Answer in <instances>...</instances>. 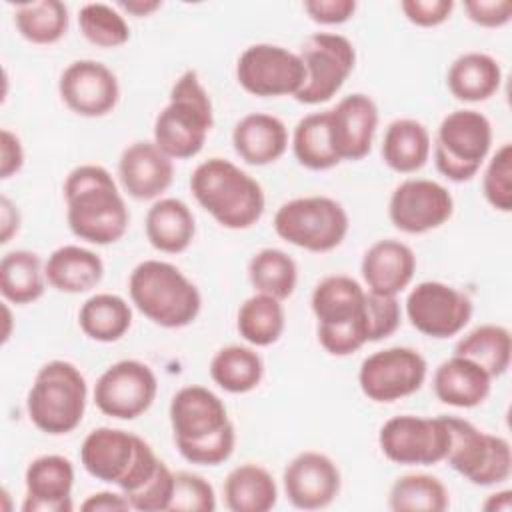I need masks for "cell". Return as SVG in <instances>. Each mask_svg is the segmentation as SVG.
<instances>
[{
	"instance_id": "cell-1",
	"label": "cell",
	"mask_w": 512,
	"mask_h": 512,
	"mask_svg": "<svg viewBox=\"0 0 512 512\" xmlns=\"http://www.w3.org/2000/svg\"><path fill=\"white\" fill-rule=\"evenodd\" d=\"M66 222L70 232L90 244L118 242L130 224V212L112 178L98 164H80L68 172L64 186Z\"/></svg>"
},
{
	"instance_id": "cell-2",
	"label": "cell",
	"mask_w": 512,
	"mask_h": 512,
	"mask_svg": "<svg viewBox=\"0 0 512 512\" xmlns=\"http://www.w3.org/2000/svg\"><path fill=\"white\" fill-rule=\"evenodd\" d=\"M190 192L196 202L224 228L246 230L254 226L266 208V196L256 178L226 158L200 162L190 176Z\"/></svg>"
},
{
	"instance_id": "cell-3",
	"label": "cell",
	"mask_w": 512,
	"mask_h": 512,
	"mask_svg": "<svg viewBox=\"0 0 512 512\" xmlns=\"http://www.w3.org/2000/svg\"><path fill=\"white\" fill-rule=\"evenodd\" d=\"M128 294L136 310L162 328H184L202 308L196 284L178 266L154 258L132 268Z\"/></svg>"
},
{
	"instance_id": "cell-4",
	"label": "cell",
	"mask_w": 512,
	"mask_h": 512,
	"mask_svg": "<svg viewBox=\"0 0 512 512\" xmlns=\"http://www.w3.org/2000/svg\"><path fill=\"white\" fill-rule=\"evenodd\" d=\"M214 126V108L196 70L182 72L170 88L168 104L154 120V144L172 160L202 152Z\"/></svg>"
},
{
	"instance_id": "cell-5",
	"label": "cell",
	"mask_w": 512,
	"mask_h": 512,
	"mask_svg": "<svg viewBox=\"0 0 512 512\" xmlns=\"http://www.w3.org/2000/svg\"><path fill=\"white\" fill-rule=\"evenodd\" d=\"M86 402L88 384L80 368L68 360H50L34 376L26 412L40 432L62 436L80 426Z\"/></svg>"
},
{
	"instance_id": "cell-6",
	"label": "cell",
	"mask_w": 512,
	"mask_h": 512,
	"mask_svg": "<svg viewBox=\"0 0 512 512\" xmlns=\"http://www.w3.org/2000/svg\"><path fill=\"white\" fill-rule=\"evenodd\" d=\"M274 232L288 244L308 252L338 248L350 228L346 208L330 196L292 198L274 214Z\"/></svg>"
},
{
	"instance_id": "cell-7",
	"label": "cell",
	"mask_w": 512,
	"mask_h": 512,
	"mask_svg": "<svg viewBox=\"0 0 512 512\" xmlns=\"http://www.w3.org/2000/svg\"><path fill=\"white\" fill-rule=\"evenodd\" d=\"M490 120L472 108L446 114L434 142V164L452 182L472 180L486 162L492 148Z\"/></svg>"
},
{
	"instance_id": "cell-8",
	"label": "cell",
	"mask_w": 512,
	"mask_h": 512,
	"mask_svg": "<svg viewBox=\"0 0 512 512\" xmlns=\"http://www.w3.org/2000/svg\"><path fill=\"white\" fill-rule=\"evenodd\" d=\"M450 428L448 466L474 486H496L510 478L512 450L506 438L488 434L472 422L446 416Z\"/></svg>"
},
{
	"instance_id": "cell-9",
	"label": "cell",
	"mask_w": 512,
	"mask_h": 512,
	"mask_svg": "<svg viewBox=\"0 0 512 512\" xmlns=\"http://www.w3.org/2000/svg\"><path fill=\"white\" fill-rule=\"evenodd\" d=\"M298 56L304 64L306 78L294 98L308 106L328 102L336 96L356 64L354 44L336 32L310 34Z\"/></svg>"
},
{
	"instance_id": "cell-10",
	"label": "cell",
	"mask_w": 512,
	"mask_h": 512,
	"mask_svg": "<svg viewBox=\"0 0 512 512\" xmlns=\"http://www.w3.org/2000/svg\"><path fill=\"white\" fill-rule=\"evenodd\" d=\"M382 454L402 466H432L446 460L450 428L446 416L402 414L386 420L378 432Z\"/></svg>"
},
{
	"instance_id": "cell-11",
	"label": "cell",
	"mask_w": 512,
	"mask_h": 512,
	"mask_svg": "<svg viewBox=\"0 0 512 512\" xmlns=\"http://www.w3.org/2000/svg\"><path fill=\"white\" fill-rule=\"evenodd\" d=\"M426 358L408 346H390L366 356L358 370L362 394L378 404H390L418 392L426 380Z\"/></svg>"
},
{
	"instance_id": "cell-12",
	"label": "cell",
	"mask_w": 512,
	"mask_h": 512,
	"mask_svg": "<svg viewBox=\"0 0 512 512\" xmlns=\"http://www.w3.org/2000/svg\"><path fill=\"white\" fill-rule=\"evenodd\" d=\"M306 72L300 56L284 46L258 42L238 56L236 80L252 96H296Z\"/></svg>"
},
{
	"instance_id": "cell-13",
	"label": "cell",
	"mask_w": 512,
	"mask_h": 512,
	"mask_svg": "<svg viewBox=\"0 0 512 512\" xmlns=\"http://www.w3.org/2000/svg\"><path fill=\"white\" fill-rule=\"evenodd\" d=\"M404 308L412 328L436 340L462 332L474 310L472 300L462 290L438 280L416 284L408 292Z\"/></svg>"
},
{
	"instance_id": "cell-14",
	"label": "cell",
	"mask_w": 512,
	"mask_h": 512,
	"mask_svg": "<svg viewBox=\"0 0 512 512\" xmlns=\"http://www.w3.org/2000/svg\"><path fill=\"white\" fill-rule=\"evenodd\" d=\"M158 380L152 368L140 360L126 358L110 364L94 384V402L110 418L134 420L142 416L156 398Z\"/></svg>"
},
{
	"instance_id": "cell-15",
	"label": "cell",
	"mask_w": 512,
	"mask_h": 512,
	"mask_svg": "<svg viewBox=\"0 0 512 512\" xmlns=\"http://www.w3.org/2000/svg\"><path fill=\"white\" fill-rule=\"evenodd\" d=\"M454 198L446 186L428 178L402 180L390 200L388 218L400 232L424 234L452 218Z\"/></svg>"
},
{
	"instance_id": "cell-16",
	"label": "cell",
	"mask_w": 512,
	"mask_h": 512,
	"mask_svg": "<svg viewBox=\"0 0 512 512\" xmlns=\"http://www.w3.org/2000/svg\"><path fill=\"white\" fill-rule=\"evenodd\" d=\"M62 102L78 116L100 118L110 114L120 100L116 74L102 62L82 58L70 62L58 80Z\"/></svg>"
},
{
	"instance_id": "cell-17",
	"label": "cell",
	"mask_w": 512,
	"mask_h": 512,
	"mask_svg": "<svg viewBox=\"0 0 512 512\" xmlns=\"http://www.w3.org/2000/svg\"><path fill=\"white\" fill-rule=\"evenodd\" d=\"M282 486L294 508L320 510L336 500L342 476L330 456L316 450H304L286 464Z\"/></svg>"
},
{
	"instance_id": "cell-18",
	"label": "cell",
	"mask_w": 512,
	"mask_h": 512,
	"mask_svg": "<svg viewBox=\"0 0 512 512\" xmlns=\"http://www.w3.org/2000/svg\"><path fill=\"white\" fill-rule=\"evenodd\" d=\"M146 440L122 428L100 426L86 434L80 464L96 480L120 486L136 464Z\"/></svg>"
},
{
	"instance_id": "cell-19",
	"label": "cell",
	"mask_w": 512,
	"mask_h": 512,
	"mask_svg": "<svg viewBox=\"0 0 512 512\" xmlns=\"http://www.w3.org/2000/svg\"><path fill=\"white\" fill-rule=\"evenodd\" d=\"M330 140L342 160H362L372 150L378 128V106L362 92H354L328 110Z\"/></svg>"
},
{
	"instance_id": "cell-20",
	"label": "cell",
	"mask_w": 512,
	"mask_h": 512,
	"mask_svg": "<svg viewBox=\"0 0 512 512\" xmlns=\"http://www.w3.org/2000/svg\"><path fill=\"white\" fill-rule=\"evenodd\" d=\"M174 442H200L230 424L220 396L200 384L180 388L168 408Z\"/></svg>"
},
{
	"instance_id": "cell-21",
	"label": "cell",
	"mask_w": 512,
	"mask_h": 512,
	"mask_svg": "<svg viewBox=\"0 0 512 512\" xmlns=\"http://www.w3.org/2000/svg\"><path fill=\"white\" fill-rule=\"evenodd\" d=\"M174 160L164 154L154 140L128 144L118 160V180L122 190L134 200H156L172 184Z\"/></svg>"
},
{
	"instance_id": "cell-22",
	"label": "cell",
	"mask_w": 512,
	"mask_h": 512,
	"mask_svg": "<svg viewBox=\"0 0 512 512\" xmlns=\"http://www.w3.org/2000/svg\"><path fill=\"white\" fill-rule=\"evenodd\" d=\"M24 512H72L74 464L62 454H42L34 458L26 472Z\"/></svg>"
},
{
	"instance_id": "cell-23",
	"label": "cell",
	"mask_w": 512,
	"mask_h": 512,
	"mask_svg": "<svg viewBox=\"0 0 512 512\" xmlns=\"http://www.w3.org/2000/svg\"><path fill=\"white\" fill-rule=\"evenodd\" d=\"M360 272L368 292L398 296L414 278V250L394 238L374 242L362 256Z\"/></svg>"
},
{
	"instance_id": "cell-24",
	"label": "cell",
	"mask_w": 512,
	"mask_h": 512,
	"mask_svg": "<svg viewBox=\"0 0 512 512\" xmlns=\"http://www.w3.org/2000/svg\"><path fill=\"white\" fill-rule=\"evenodd\" d=\"M492 380L494 378L474 360L452 354L436 366L432 388L442 404L454 408H476L488 398Z\"/></svg>"
},
{
	"instance_id": "cell-25",
	"label": "cell",
	"mask_w": 512,
	"mask_h": 512,
	"mask_svg": "<svg viewBox=\"0 0 512 512\" xmlns=\"http://www.w3.org/2000/svg\"><path fill=\"white\" fill-rule=\"evenodd\" d=\"M234 152L250 166H268L288 148L286 124L266 112L242 116L232 130Z\"/></svg>"
},
{
	"instance_id": "cell-26",
	"label": "cell",
	"mask_w": 512,
	"mask_h": 512,
	"mask_svg": "<svg viewBox=\"0 0 512 512\" xmlns=\"http://www.w3.org/2000/svg\"><path fill=\"white\" fill-rule=\"evenodd\" d=\"M318 326H342L366 320V288L346 274L322 278L310 296Z\"/></svg>"
},
{
	"instance_id": "cell-27",
	"label": "cell",
	"mask_w": 512,
	"mask_h": 512,
	"mask_svg": "<svg viewBox=\"0 0 512 512\" xmlns=\"http://www.w3.org/2000/svg\"><path fill=\"white\" fill-rule=\"evenodd\" d=\"M46 282L64 294H84L94 290L104 278L102 258L84 246L64 244L56 248L44 264Z\"/></svg>"
},
{
	"instance_id": "cell-28",
	"label": "cell",
	"mask_w": 512,
	"mask_h": 512,
	"mask_svg": "<svg viewBox=\"0 0 512 512\" xmlns=\"http://www.w3.org/2000/svg\"><path fill=\"white\" fill-rule=\"evenodd\" d=\"M144 230L154 250L180 254L196 236V220L188 204L180 198H158L146 212Z\"/></svg>"
},
{
	"instance_id": "cell-29",
	"label": "cell",
	"mask_w": 512,
	"mask_h": 512,
	"mask_svg": "<svg viewBox=\"0 0 512 512\" xmlns=\"http://www.w3.org/2000/svg\"><path fill=\"white\" fill-rule=\"evenodd\" d=\"M502 84L498 60L486 52H464L448 68L446 86L460 102H484L492 98Z\"/></svg>"
},
{
	"instance_id": "cell-30",
	"label": "cell",
	"mask_w": 512,
	"mask_h": 512,
	"mask_svg": "<svg viewBox=\"0 0 512 512\" xmlns=\"http://www.w3.org/2000/svg\"><path fill=\"white\" fill-rule=\"evenodd\" d=\"M430 150V132L414 118H396L384 130L380 154L384 164L398 174L418 172L428 162Z\"/></svg>"
},
{
	"instance_id": "cell-31",
	"label": "cell",
	"mask_w": 512,
	"mask_h": 512,
	"mask_svg": "<svg viewBox=\"0 0 512 512\" xmlns=\"http://www.w3.org/2000/svg\"><path fill=\"white\" fill-rule=\"evenodd\" d=\"M278 502V486L268 468L244 462L224 480V504L232 512H268Z\"/></svg>"
},
{
	"instance_id": "cell-32",
	"label": "cell",
	"mask_w": 512,
	"mask_h": 512,
	"mask_svg": "<svg viewBox=\"0 0 512 512\" xmlns=\"http://www.w3.org/2000/svg\"><path fill=\"white\" fill-rule=\"evenodd\" d=\"M78 326L94 342H118L132 326V308L118 294L98 292L80 306Z\"/></svg>"
},
{
	"instance_id": "cell-33",
	"label": "cell",
	"mask_w": 512,
	"mask_h": 512,
	"mask_svg": "<svg viewBox=\"0 0 512 512\" xmlns=\"http://www.w3.org/2000/svg\"><path fill=\"white\" fill-rule=\"evenodd\" d=\"M46 290L42 260L32 250H10L0 260V292L16 306L36 302Z\"/></svg>"
},
{
	"instance_id": "cell-34",
	"label": "cell",
	"mask_w": 512,
	"mask_h": 512,
	"mask_svg": "<svg viewBox=\"0 0 512 512\" xmlns=\"http://www.w3.org/2000/svg\"><path fill=\"white\" fill-rule=\"evenodd\" d=\"M208 370L212 382L230 394L252 392L264 378L262 356L252 346L242 344L220 348L212 356Z\"/></svg>"
},
{
	"instance_id": "cell-35",
	"label": "cell",
	"mask_w": 512,
	"mask_h": 512,
	"mask_svg": "<svg viewBox=\"0 0 512 512\" xmlns=\"http://www.w3.org/2000/svg\"><path fill=\"white\" fill-rule=\"evenodd\" d=\"M286 328V314L282 300L256 292L246 298L236 316L238 334L254 348H266L280 340Z\"/></svg>"
},
{
	"instance_id": "cell-36",
	"label": "cell",
	"mask_w": 512,
	"mask_h": 512,
	"mask_svg": "<svg viewBox=\"0 0 512 512\" xmlns=\"http://www.w3.org/2000/svg\"><path fill=\"white\" fill-rule=\"evenodd\" d=\"M454 354L474 360L492 378H498L506 374L510 368V358H512L510 330L500 324H480L456 342Z\"/></svg>"
},
{
	"instance_id": "cell-37",
	"label": "cell",
	"mask_w": 512,
	"mask_h": 512,
	"mask_svg": "<svg viewBox=\"0 0 512 512\" xmlns=\"http://www.w3.org/2000/svg\"><path fill=\"white\" fill-rule=\"evenodd\" d=\"M292 152L300 166L308 170H330L340 164L330 140L328 110L312 112L298 120L292 132Z\"/></svg>"
},
{
	"instance_id": "cell-38",
	"label": "cell",
	"mask_w": 512,
	"mask_h": 512,
	"mask_svg": "<svg viewBox=\"0 0 512 512\" xmlns=\"http://www.w3.org/2000/svg\"><path fill=\"white\" fill-rule=\"evenodd\" d=\"M448 504L446 486L424 472L398 476L388 492V508L394 512H444Z\"/></svg>"
},
{
	"instance_id": "cell-39",
	"label": "cell",
	"mask_w": 512,
	"mask_h": 512,
	"mask_svg": "<svg viewBox=\"0 0 512 512\" xmlns=\"http://www.w3.org/2000/svg\"><path fill=\"white\" fill-rule=\"evenodd\" d=\"M248 280L256 292L286 300L294 294L298 266L280 248H262L248 260Z\"/></svg>"
},
{
	"instance_id": "cell-40",
	"label": "cell",
	"mask_w": 512,
	"mask_h": 512,
	"mask_svg": "<svg viewBox=\"0 0 512 512\" xmlns=\"http://www.w3.org/2000/svg\"><path fill=\"white\" fill-rule=\"evenodd\" d=\"M68 6L60 0H36L20 4L14 24L20 36L32 44H54L68 32Z\"/></svg>"
},
{
	"instance_id": "cell-41",
	"label": "cell",
	"mask_w": 512,
	"mask_h": 512,
	"mask_svg": "<svg viewBox=\"0 0 512 512\" xmlns=\"http://www.w3.org/2000/svg\"><path fill=\"white\" fill-rule=\"evenodd\" d=\"M82 36L98 48H118L130 40V26L124 14L110 4L88 2L78 12Z\"/></svg>"
},
{
	"instance_id": "cell-42",
	"label": "cell",
	"mask_w": 512,
	"mask_h": 512,
	"mask_svg": "<svg viewBox=\"0 0 512 512\" xmlns=\"http://www.w3.org/2000/svg\"><path fill=\"white\" fill-rule=\"evenodd\" d=\"M482 194L498 212L512 210V144L504 142L488 160L482 174Z\"/></svg>"
},
{
	"instance_id": "cell-43",
	"label": "cell",
	"mask_w": 512,
	"mask_h": 512,
	"mask_svg": "<svg viewBox=\"0 0 512 512\" xmlns=\"http://www.w3.org/2000/svg\"><path fill=\"white\" fill-rule=\"evenodd\" d=\"M216 508V494L212 484L194 472H174V490L168 510L212 512Z\"/></svg>"
},
{
	"instance_id": "cell-44",
	"label": "cell",
	"mask_w": 512,
	"mask_h": 512,
	"mask_svg": "<svg viewBox=\"0 0 512 512\" xmlns=\"http://www.w3.org/2000/svg\"><path fill=\"white\" fill-rule=\"evenodd\" d=\"M234 446H236V430L232 422L206 440L176 444L180 456L190 464H198V466L224 464L232 456Z\"/></svg>"
},
{
	"instance_id": "cell-45",
	"label": "cell",
	"mask_w": 512,
	"mask_h": 512,
	"mask_svg": "<svg viewBox=\"0 0 512 512\" xmlns=\"http://www.w3.org/2000/svg\"><path fill=\"white\" fill-rule=\"evenodd\" d=\"M366 320L370 342L392 336L402 320V308L396 296L366 290Z\"/></svg>"
},
{
	"instance_id": "cell-46",
	"label": "cell",
	"mask_w": 512,
	"mask_h": 512,
	"mask_svg": "<svg viewBox=\"0 0 512 512\" xmlns=\"http://www.w3.org/2000/svg\"><path fill=\"white\" fill-rule=\"evenodd\" d=\"M174 490V472L162 462L156 474L144 482L138 490L126 494L132 510L138 512H162L168 510Z\"/></svg>"
},
{
	"instance_id": "cell-47",
	"label": "cell",
	"mask_w": 512,
	"mask_h": 512,
	"mask_svg": "<svg viewBox=\"0 0 512 512\" xmlns=\"http://www.w3.org/2000/svg\"><path fill=\"white\" fill-rule=\"evenodd\" d=\"M400 10L408 22L420 28H434L444 24L452 10V0H402Z\"/></svg>"
},
{
	"instance_id": "cell-48",
	"label": "cell",
	"mask_w": 512,
	"mask_h": 512,
	"mask_svg": "<svg viewBox=\"0 0 512 512\" xmlns=\"http://www.w3.org/2000/svg\"><path fill=\"white\" fill-rule=\"evenodd\" d=\"M464 12L470 22L482 28H502L512 20L510 0H466Z\"/></svg>"
},
{
	"instance_id": "cell-49",
	"label": "cell",
	"mask_w": 512,
	"mask_h": 512,
	"mask_svg": "<svg viewBox=\"0 0 512 512\" xmlns=\"http://www.w3.org/2000/svg\"><path fill=\"white\" fill-rule=\"evenodd\" d=\"M302 8L316 24L334 26L348 22L354 16L358 4L354 0H306Z\"/></svg>"
},
{
	"instance_id": "cell-50",
	"label": "cell",
	"mask_w": 512,
	"mask_h": 512,
	"mask_svg": "<svg viewBox=\"0 0 512 512\" xmlns=\"http://www.w3.org/2000/svg\"><path fill=\"white\" fill-rule=\"evenodd\" d=\"M24 166V148L20 138L10 132L8 128H2L0 132V178L8 180L14 174H18Z\"/></svg>"
},
{
	"instance_id": "cell-51",
	"label": "cell",
	"mask_w": 512,
	"mask_h": 512,
	"mask_svg": "<svg viewBox=\"0 0 512 512\" xmlns=\"http://www.w3.org/2000/svg\"><path fill=\"white\" fill-rule=\"evenodd\" d=\"M80 510L84 512H126L132 510L128 498L122 492L102 490L86 496V500L80 504Z\"/></svg>"
},
{
	"instance_id": "cell-52",
	"label": "cell",
	"mask_w": 512,
	"mask_h": 512,
	"mask_svg": "<svg viewBox=\"0 0 512 512\" xmlns=\"http://www.w3.org/2000/svg\"><path fill=\"white\" fill-rule=\"evenodd\" d=\"M20 222L22 218H20L18 206L10 198L2 196L0 198V244H8L18 234Z\"/></svg>"
},
{
	"instance_id": "cell-53",
	"label": "cell",
	"mask_w": 512,
	"mask_h": 512,
	"mask_svg": "<svg viewBox=\"0 0 512 512\" xmlns=\"http://www.w3.org/2000/svg\"><path fill=\"white\" fill-rule=\"evenodd\" d=\"M162 6V2L158 0H128V2H118V8L136 16V18H142V16H150L152 12H156L158 8Z\"/></svg>"
},
{
	"instance_id": "cell-54",
	"label": "cell",
	"mask_w": 512,
	"mask_h": 512,
	"mask_svg": "<svg viewBox=\"0 0 512 512\" xmlns=\"http://www.w3.org/2000/svg\"><path fill=\"white\" fill-rule=\"evenodd\" d=\"M484 510L488 512H508L512 508V492L510 490H502V492H496V494H490L484 504H482Z\"/></svg>"
},
{
	"instance_id": "cell-55",
	"label": "cell",
	"mask_w": 512,
	"mask_h": 512,
	"mask_svg": "<svg viewBox=\"0 0 512 512\" xmlns=\"http://www.w3.org/2000/svg\"><path fill=\"white\" fill-rule=\"evenodd\" d=\"M2 310H4V320H6V330H4L2 340L6 342V340H8V336H10V330H8V326H10V312H8V306H6V304L2 306Z\"/></svg>"
}]
</instances>
